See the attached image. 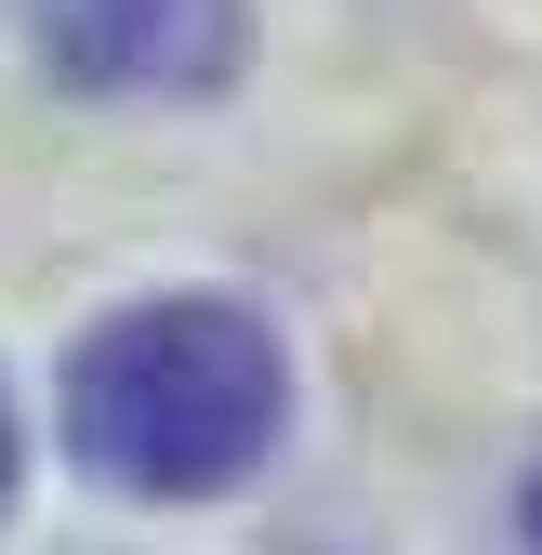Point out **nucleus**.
<instances>
[{"label":"nucleus","instance_id":"1","mask_svg":"<svg viewBox=\"0 0 542 555\" xmlns=\"http://www.w3.org/2000/svg\"><path fill=\"white\" fill-rule=\"evenodd\" d=\"M279 331L251 305L212 292H172V305H132L106 318L80 358H66V450H80L106 490H146V503H212L279 450Z\"/></svg>","mask_w":542,"mask_h":555},{"label":"nucleus","instance_id":"2","mask_svg":"<svg viewBox=\"0 0 542 555\" xmlns=\"http://www.w3.org/2000/svg\"><path fill=\"white\" fill-rule=\"evenodd\" d=\"M238 40H251L238 0H53L40 14V53L80 93H212Z\"/></svg>","mask_w":542,"mask_h":555},{"label":"nucleus","instance_id":"3","mask_svg":"<svg viewBox=\"0 0 542 555\" xmlns=\"http://www.w3.org/2000/svg\"><path fill=\"white\" fill-rule=\"evenodd\" d=\"M0 503H14V397H0Z\"/></svg>","mask_w":542,"mask_h":555}]
</instances>
